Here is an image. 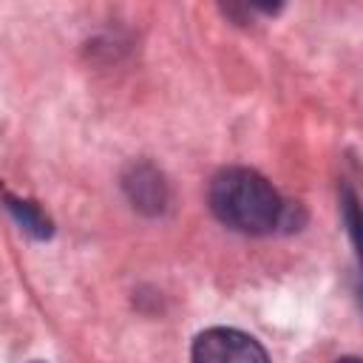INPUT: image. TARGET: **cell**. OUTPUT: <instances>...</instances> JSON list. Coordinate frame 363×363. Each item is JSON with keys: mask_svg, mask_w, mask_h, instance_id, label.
I'll list each match as a JSON object with an SVG mask.
<instances>
[{"mask_svg": "<svg viewBox=\"0 0 363 363\" xmlns=\"http://www.w3.org/2000/svg\"><path fill=\"white\" fill-rule=\"evenodd\" d=\"M213 216L235 233L264 235L281 224L284 201L275 187L250 167H227L210 182Z\"/></svg>", "mask_w": 363, "mask_h": 363, "instance_id": "1", "label": "cell"}, {"mask_svg": "<svg viewBox=\"0 0 363 363\" xmlns=\"http://www.w3.org/2000/svg\"><path fill=\"white\" fill-rule=\"evenodd\" d=\"M190 360L193 363H269L264 346L255 337L227 326H213L201 332L193 340Z\"/></svg>", "mask_w": 363, "mask_h": 363, "instance_id": "2", "label": "cell"}, {"mask_svg": "<svg viewBox=\"0 0 363 363\" xmlns=\"http://www.w3.org/2000/svg\"><path fill=\"white\" fill-rule=\"evenodd\" d=\"M125 193L128 199L133 201L136 210L142 213H159L164 207V199H167V190H164V182L162 176L150 167V164H133L125 176Z\"/></svg>", "mask_w": 363, "mask_h": 363, "instance_id": "3", "label": "cell"}, {"mask_svg": "<svg viewBox=\"0 0 363 363\" xmlns=\"http://www.w3.org/2000/svg\"><path fill=\"white\" fill-rule=\"evenodd\" d=\"M3 201H6V210L14 216V221H17L28 235H34V238H48V235L54 233L51 221L40 213L37 204H31V201H26V199H14L11 193H3Z\"/></svg>", "mask_w": 363, "mask_h": 363, "instance_id": "4", "label": "cell"}, {"mask_svg": "<svg viewBox=\"0 0 363 363\" xmlns=\"http://www.w3.org/2000/svg\"><path fill=\"white\" fill-rule=\"evenodd\" d=\"M337 363H360L357 357H343V360H337Z\"/></svg>", "mask_w": 363, "mask_h": 363, "instance_id": "5", "label": "cell"}]
</instances>
